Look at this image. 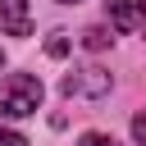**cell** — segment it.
I'll use <instances>...</instances> for the list:
<instances>
[{
	"label": "cell",
	"instance_id": "1",
	"mask_svg": "<svg viewBox=\"0 0 146 146\" xmlns=\"http://www.w3.org/2000/svg\"><path fill=\"white\" fill-rule=\"evenodd\" d=\"M41 100H46L41 78H32V73H9V78H0V114L27 119V114L41 110Z\"/></svg>",
	"mask_w": 146,
	"mask_h": 146
},
{
	"label": "cell",
	"instance_id": "2",
	"mask_svg": "<svg viewBox=\"0 0 146 146\" xmlns=\"http://www.w3.org/2000/svg\"><path fill=\"white\" fill-rule=\"evenodd\" d=\"M110 73L105 68H96V64H82V68H73V73H64V82H59V91L68 96V100H100V96H110Z\"/></svg>",
	"mask_w": 146,
	"mask_h": 146
},
{
	"label": "cell",
	"instance_id": "3",
	"mask_svg": "<svg viewBox=\"0 0 146 146\" xmlns=\"http://www.w3.org/2000/svg\"><path fill=\"white\" fill-rule=\"evenodd\" d=\"M105 9H110V27H119V32L146 27V0H105Z\"/></svg>",
	"mask_w": 146,
	"mask_h": 146
},
{
	"label": "cell",
	"instance_id": "4",
	"mask_svg": "<svg viewBox=\"0 0 146 146\" xmlns=\"http://www.w3.org/2000/svg\"><path fill=\"white\" fill-rule=\"evenodd\" d=\"M0 23L9 36H27L32 32V14H27V0H0Z\"/></svg>",
	"mask_w": 146,
	"mask_h": 146
},
{
	"label": "cell",
	"instance_id": "5",
	"mask_svg": "<svg viewBox=\"0 0 146 146\" xmlns=\"http://www.w3.org/2000/svg\"><path fill=\"white\" fill-rule=\"evenodd\" d=\"M110 41H114L110 27H87V32H82V46H87V50H105Z\"/></svg>",
	"mask_w": 146,
	"mask_h": 146
},
{
	"label": "cell",
	"instance_id": "6",
	"mask_svg": "<svg viewBox=\"0 0 146 146\" xmlns=\"http://www.w3.org/2000/svg\"><path fill=\"white\" fill-rule=\"evenodd\" d=\"M46 55L64 59V55H68V32H50V36H46Z\"/></svg>",
	"mask_w": 146,
	"mask_h": 146
},
{
	"label": "cell",
	"instance_id": "7",
	"mask_svg": "<svg viewBox=\"0 0 146 146\" xmlns=\"http://www.w3.org/2000/svg\"><path fill=\"white\" fill-rule=\"evenodd\" d=\"M78 146H119L114 137H105V132H82V141Z\"/></svg>",
	"mask_w": 146,
	"mask_h": 146
},
{
	"label": "cell",
	"instance_id": "8",
	"mask_svg": "<svg viewBox=\"0 0 146 146\" xmlns=\"http://www.w3.org/2000/svg\"><path fill=\"white\" fill-rule=\"evenodd\" d=\"M0 146H27V137H23V132H14V128H5V123H0Z\"/></svg>",
	"mask_w": 146,
	"mask_h": 146
},
{
	"label": "cell",
	"instance_id": "9",
	"mask_svg": "<svg viewBox=\"0 0 146 146\" xmlns=\"http://www.w3.org/2000/svg\"><path fill=\"white\" fill-rule=\"evenodd\" d=\"M132 137H137V141H141V146H146V110H141V114H137V119H132Z\"/></svg>",
	"mask_w": 146,
	"mask_h": 146
},
{
	"label": "cell",
	"instance_id": "10",
	"mask_svg": "<svg viewBox=\"0 0 146 146\" xmlns=\"http://www.w3.org/2000/svg\"><path fill=\"white\" fill-rule=\"evenodd\" d=\"M59 5H78V0H59Z\"/></svg>",
	"mask_w": 146,
	"mask_h": 146
},
{
	"label": "cell",
	"instance_id": "11",
	"mask_svg": "<svg viewBox=\"0 0 146 146\" xmlns=\"http://www.w3.org/2000/svg\"><path fill=\"white\" fill-rule=\"evenodd\" d=\"M0 64H5V55H0Z\"/></svg>",
	"mask_w": 146,
	"mask_h": 146
},
{
	"label": "cell",
	"instance_id": "12",
	"mask_svg": "<svg viewBox=\"0 0 146 146\" xmlns=\"http://www.w3.org/2000/svg\"><path fill=\"white\" fill-rule=\"evenodd\" d=\"M141 32H146V27H141Z\"/></svg>",
	"mask_w": 146,
	"mask_h": 146
}]
</instances>
